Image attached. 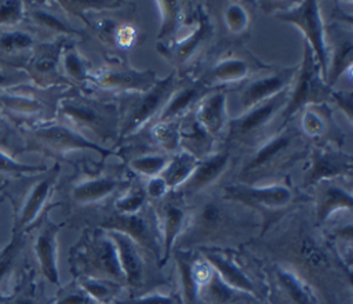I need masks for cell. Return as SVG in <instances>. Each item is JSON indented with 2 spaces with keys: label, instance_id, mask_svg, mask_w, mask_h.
Segmentation results:
<instances>
[{
  "label": "cell",
  "instance_id": "48",
  "mask_svg": "<svg viewBox=\"0 0 353 304\" xmlns=\"http://www.w3.org/2000/svg\"><path fill=\"white\" fill-rule=\"evenodd\" d=\"M119 23H116L113 19H97L94 21V29L98 35V37H101V40L113 44L114 46V39H116V33L119 29Z\"/></svg>",
  "mask_w": 353,
  "mask_h": 304
},
{
  "label": "cell",
  "instance_id": "8",
  "mask_svg": "<svg viewBox=\"0 0 353 304\" xmlns=\"http://www.w3.org/2000/svg\"><path fill=\"white\" fill-rule=\"evenodd\" d=\"M288 95H290V88L285 91L279 93L273 98L263 101L234 119L229 120L228 127H229V137L230 140L236 142H243V141H251L254 135H258L263 131V129L279 115L283 112L288 102Z\"/></svg>",
  "mask_w": 353,
  "mask_h": 304
},
{
  "label": "cell",
  "instance_id": "12",
  "mask_svg": "<svg viewBox=\"0 0 353 304\" xmlns=\"http://www.w3.org/2000/svg\"><path fill=\"white\" fill-rule=\"evenodd\" d=\"M296 69L298 65L281 68L250 79L240 91V113L263 101L273 98L281 91L288 90L294 82Z\"/></svg>",
  "mask_w": 353,
  "mask_h": 304
},
{
  "label": "cell",
  "instance_id": "1",
  "mask_svg": "<svg viewBox=\"0 0 353 304\" xmlns=\"http://www.w3.org/2000/svg\"><path fill=\"white\" fill-rule=\"evenodd\" d=\"M57 111L62 119L61 123L95 144L119 141L120 106L114 101L73 93L58 101Z\"/></svg>",
  "mask_w": 353,
  "mask_h": 304
},
{
  "label": "cell",
  "instance_id": "3",
  "mask_svg": "<svg viewBox=\"0 0 353 304\" xmlns=\"http://www.w3.org/2000/svg\"><path fill=\"white\" fill-rule=\"evenodd\" d=\"M331 94L332 87L325 83L313 51L305 43L302 62L298 65L294 82L290 87L288 102L281 112L283 119H291L306 106L331 102Z\"/></svg>",
  "mask_w": 353,
  "mask_h": 304
},
{
  "label": "cell",
  "instance_id": "40",
  "mask_svg": "<svg viewBox=\"0 0 353 304\" xmlns=\"http://www.w3.org/2000/svg\"><path fill=\"white\" fill-rule=\"evenodd\" d=\"M32 18L34 19L36 23H39L40 26L59 33L62 36H69V35H77L79 30H76L73 26H70L68 22H65L61 17H58L57 14L47 11V10H34L32 11Z\"/></svg>",
  "mask_w": 353,
  "mask_h": 304
},
{
  "label": "cell",
  "instance_id": "45",
  "mask_svg": "<svg viewBox=\"0 0 353 304\" xmlns=\"http://www.w3.org/2000/svg\"><path fill=\"white\" fill-rule=\"evenodd\" d=\"M117 304H179V300L174 294H164V293L156 292V293H146L128 300H123Z\"/></svg>",
  "mask_w": 353,
  "mask_h": 304
},
{
  "label": "cell",
  "instance_id": "21",
  "mask_svg": "<svg viewBox=\"0 0 353 304\" xmlns=\"http://www.w3.org/2000/svg\"><path fill=\"white\" fill-rule=\"evenodd\" d=\"M59 227L47 222L34 239V254L43 276L52 285H59V269L57 258V235Z\"/></svg>",
  "mask_w": 353,
  "mask_h": 304
},
{
  "label": "cell",
  "instance_id": "50",
  "mask_svg": "<svg viewBox=\"0 0 353 304\" xmlns=\"http://www.w3.org/2000/svg\"><path fill=\"white\" fill-rule=\"evenodd\" d=\"M143 191L146 193V198H152V199H161L165 196V193L170 191L165 181L160 177V175H156V177H152L146 181L145 187H143Z\"/></svg>",
  "mask_w": 353,
  "mask_h": 304
},
{
  "label": "cell",
  "instance_id": "42",
  "mask_svg": "<svg viewBox=\"0 0 353 304\" xmlns=\"http://www.w3.org/2000/svg\"><path fill=\"white\" fill-rule=\"evenodd\" d=\"M46 171L44 166H33L17 162L11 156L0 151V175H19V174H36Z\"/></svg>",
  "mask_w": 353,
  "mask_h": 304
},
{
  "label": "cell",
  "instance_id": "32",
  "mask_svg": "<svg viewBox=\"0 0 353 304\" xmlns=\"http://www.w3.org/2000/svg\"><path fill=\"white\" fill-rule=\"evenodd\" d=\"M79 287L98 304H108L116 300L123 285L108 279L83 275L79 279Z\"/></svg>",
  "mask_w": 353,
  "mask_h": 304
},
{
  "label": "cell",
  "instance_id": "37",
  "mask_svg": "<svg viewBox=\"0 0 353 304\" xmlns=\"http://www.w3.org/2000/svg\"><path fill=\"white\" fill-rule=\"evenodd\" d=\"M159 11H160V30L157 37L159 39H167L172 37L175 32H178V28L182 21V7L179 1H156Z\"/></svg>",
  "mask_w": 353,
  "mask_h": 304
},
{
  "label": "cell",
  "instance_id": "44",
  "mask_svg": "<svg viewBox=\"0 0 353 304\" xmlns=\"http://www.w3.org/2000/svg\"><path fill=\"white\" fill-rule=\"evenodd\" d=\"M23 17L22 1H1L0 3V26L18 23Z\"/></svg>",
  "mask_w": 353,
  "mask_h": 304
},
{
  "label": "cell",
  "instance_id": "41",
  "mask_svg": "<svg viewBox=\"0 0 353 304\" xmlns=\"http://www.w3.org/2000/svg\"><path fill=\"white\" fill-rule=\"evenodd\" d=\"M65 11L72 14H81L91 10H113L121 6V1L116 0H74V1H59Z\"/></svg>",
  "mask_w": 353,
  "mask_h": 304
},
{
  "label": "cell",
  "instance_id": "18",
  "mask_svg": "<svg viewBox=\"0 0 353 304\" xmlns=\"http://www.w3.org/2000/svg\"><path fill=\"white\" fill-rule=\"evenodd\" d=\"M113 239L117 250L119 264L124 276V282L128 286L138 287L145 281V260L142 247L123 232L105 229Z\"/></svg>",
  "mask_w": 353,
  "mask_h": 304
},
{
  "label": "cell",
  "instance_id": "35",
  "mask_svg": "<svg viewBox=\"0 0 353 304\" xmlns=\"http://www.w3.org/2000/svg\"><path fill=\"white\" fill-rule=\"evenodd\" d=\"M170 156L167 153L160 152H148L142 155H137L128 160V169L139 175L145 177H156L164 170L168 163Z\"/></svg>",
  "mask_w": 353,
  "mask_h": 304
},
{
  "label": "cell",
  "instance_id": "25",
  "mask_svg": "<svg viewBox=\"0 0 353 304\" xmlns=\"http://www.w3.org/2000/svg\"><path fill=\"white\" fill-rule=\"evenodd\" d=\"M58 173H59V167L55 166L47 173V175L43 180L36 182V185L32 188L19 213V218H18L19 229H23L36 221V218L39 217V214L41 213V210L44 209L47 200L52 193Z\"/></svg>",
  "mask_w": 353,
  "mask_h": 304
},
{
  "label": "cell",
  "instance_id": "24",
  "mask_svg": "<svg viewBox=\"0 0 353 304\" xmlns=\"http://www.w3.org/2000/svg\"><path fill=\"white\" fill-rule=\"evenodd\" d=\"M125 187L127 182L114 175L92 177L76 184L72 189V196L77 205H94Z\"/></svg>",
  "mask_w": 353,
  "mask_h": 304
},
{
  "label": "cell",
  "instance_id": "6",
  "mask_svg": "<svg viewBox=\"0 0 353 304\" xmlns=\"http://www.w3.org/2000/svg\"><path fill=\"white\" fill-rule=\"evenodd\" d=\"M157 75L153 69H135L124 64H110L90 75V83L101 90L125 94L143 93L154 86Z\"/></svg>",
  "mask_w": 353,
  "mask_h": 304
},
{
  "label": "cell",
  "instance_id": "17",
  "mask_svg": "<svg viewBox=\"0 0 353 304\" xmlns=\"http://www.w3.org/2000/svg\"><path fill=\"white\" fill-rule=\"evenodd\" d=\"M194 117L196 126L210 138L218 137L229 123L226 91L216 87L207 93L194 108Z\"/></svg>",
  "mask_w": 353,
  "mask_h": 304
},
{
  "label": "cell",
  "instance_id": "16",
  "mask_svg": "<svg viewBox=\"0 0 353 304\" xmlns=\"http://www.w3.org/2000/svg\"><path fill=\"white\" fill-rule=\"evenodd\" d=\"M201 253L203 258L210 264L212 271L225 285L239 293L250 294L252 297L256 296V289L252 279L229 253L212 247H204Z\"/></svg>",
  "mask_w": 353,
  "mask_h": 304
},
{
  "label": "cell",
  "instance_id": "9",
  "mask_svg": "<svg viewBox=\"0 0 353 304\" xmlns=\"http://www.w3.org/2000/svg\"><path fill=\"white\" fill-rule=\"evenodd\" d=\"M145 210L146 207L134 214L114 213L102 222V229L123 232L142 249L149 250L161 258V232L159 218L148 216Z\"/></svg>",
  "mask_w": 353,
  "mask_h": 304
},
{
  "label": "cell",
  "instance_id": "28",
  "mask_svg": "<svg viewBox=\"0 0 353 304\" xmlns=\"http://www.w3.org/2000/svg\"><path fill=\"white\" fill-rule=\"evenodd\" d=\"M276 276L280 286L288 294L291 301H294L295 304H317L314 290L294 269L279 265L276 267Z\"/></svg>",
  "mask_w": 353,
  "mask_h": 304
},
{
  "label": "cell",
  "instance_id": "31",
  "mask_svg": "<svg viewBox=\"0 0 353 304\" xmlns=\"http://www.w3.org/2000/svg\"><path fill=\"white\" fill-rule=\"evenodd\" d=\"M150 137L164 153L178 152L182 144L181 120H157L150 127Z\"/></svg>",
  "mask_w": 353,
  "mask_h": 304
},
{
  "label": "cell",
  "instance_id": "27",
  "mask_svg": "<svg viewBox=\"0 0 353 304\" xmlns=\"http://www.w3.org/2000/svg\"><path fill=\"white\" fill-rule=\"evenodd\" d=\"M199 162L200 159L196 155L182 148L172 153L164 170L160 173V177L165 181L170 191L178 189L192 175Z\"/></svg>",
  "mask_w": 353,
  "mask_h": 304
},
{
  "label": "cell",
  "instance_id": "43",
  "mask_svg": "<svg viewBox=\"0 0 353 304\" xmlns=\"http://www.w3.org/2000/svg\"><path fill=\"white\" fill-rule=\"evenodd\" d=\"M301 256L303 261L312 268H324L330 261L324 249L312 239H305L301 243Z\"/></svg>",
  "mask_w": 353,
  "mask_h": 304
},
{
  "label": "cell",
  "instance_id": "54",
  "mask_svg": "<svg viewBox=\"0 0 353 304\" xmlns=\"http://www.w3.org/2000/svg\"><path fill=\"white\" fill-rule=\"evenodd\" d=\"M1 137H3V135H1V130H0V141H1Z\"/></svg>",
  "mask_w": 353,
  "mask_h": 304
},
{
  "label": "cell",
  "instance_id": "23",
  "mask_svg": "<svg viewBox=\"0 0 353 304\" xmlns=\"http://www.w3.org/2000/svg\"><path fill=\"white\" fill-rule=\"evenodd\" d=\"M251 62L247 58L230 55L218 59L200 77L211 88H216L229 83H237L247 79L251 73Z\"/></svg>",
  "mask_w": 353,
  "mask_h": 304
},
{
  "label": "cell",
  "instance_id": "22",
  "mask_svg": "<svg viewBox=\"0 0 353 304\" xmlns=\"http://www.w3.org/2000/svg\"><path fill=\"white\" fill-rule=\"evenodd\" d=\"M317 185H320L316 202V217L319 222L330 220V217L341 210H346L349 213L352 211L353 198L347 188L335 182V180L321 181Z\"/></svg>",
  "mask_w": 353,
  "mask_h": 304
},
{
  "label": "cell",
  "instance_id": "26",
  "mask_svg": "<svg viewBox=\"0 0 353 304\" xmlns=\"http://www.w3.org/2000/svg\"><path fill=\"white\" fill-rule=\"evenodd\" d=\"M188 217L185 210L172 202L164 205L161 217L159 218L161 232V264H164L172 253V247L183 229Z\"/></svg>",
  "mask_w": 353,
  "mask_h": 304
},
{
  "label": "cell",
  "instance_id": "30",
  "mask_svg": "<svg viewBox=\"0 0 353 304\" xmlns=\"http://www.w3.org/2000/svg\"><path fill=\"white\" fill-rule=\"evenodd\" d=\"M353 58V41L350 36L338 41L328 55V69L325 83L332 87L341 76L345 73H350Z\"/></svg>",
  "mask_w": 353,
  "mask_h": 304
},
{
  "label": "cell",
  "instance_id": "19",
  "mask_svg": "<svg viewBox=\"0 0 353 304\" xmlns=\"http://www.w3.org/2000/svg\"><path fill=\"white\" fill-rule=\"evenodd\" d=\"M212 88L203 80H179L168 102L157 116L156 122L160 120H181L182 116L189 113L197 106L200 99L210 93Z\"/></svg>",
  "mask_w": 353,
  "mask_h": 304
},
{
  "label": "cell",
  "instance_id": "4",
  "mask_svg": "<svg viewBox=\"0 0 353 304\" xmlns=\"http://www.w3.org/2000/svg\"><path fill=\"white\" fill-rule=\"evenodd\" d=\"M274 15L276 18L284 22H290L298 29H301V32L305 36V43L313 51L320 72L325 80L330 53L325 41L324 22L319 3L314 0H305L299 4L291 6L290 8L280 10Z\"/></svg>",
  "mask_w": 353,
  "mask_h": 304
},
{
  "label": "cell",
  "instance_id": "51",
  "mask_svg": "<svg viewBox=\"0 0 353 304\" xmlns=\"http://www.w3.org/2000/svg\"><path fill=\"white\" fill-rule=\"evenodd\" d=\"M52 304H98V303L94 301L88 294H85L80 287H77L76 290H72L65 296L59 297Z\"/></svg>",
  "mask_w": 353,
  "mask_h": 304
},
{
  "label": "cell",
  "instance_id": "14",
  "mask_svg": "<svg viewBox=\"0 0 353 304\" xmlns=\"http://www.w3.org/2000/svg\"><path fill=\"white\" fill-rule=\"evenodd\" d=\"M65 43V39H59L34 47L25 64L29 79L43 87L65 83L66 80L61 72V53Z\"/></svg>",
  "mask_w": 353,
  "mask_h": 304
},
{
  "label": "cell",
  "instance_id": "13",
  "mask_svg": "<svg viewBox=\"0 0 353 304\" xmlns=\"http://www.w3.org/2000/svg\"><path fill=\"white\" fill-rule=\"evenodd\" d=\"M212 35L214 26L208 14L203 8H199L194 28L188 35L174 40L171 44L159 43L157 46L163 55H165L178 69L185 66L210 41Z\"/></svg>",
  "mask_w": 353,
  "mask_h": 304
},
{
  "label": "cell",
  "instance_id": "15",
  "mask_svg": "<svg viewBox=\"0 0 353 304\" xmlns=\"http://www.w3.org/2000/svg\"><path fill=\"white\" fill-rule=\"evenodd\" d=\"M352 169V155L336 149L316 146L310 152L303 184L305 187H312L321 181H332L338 177L350 174Z\"/></svg>",
  "mask_w": 353,
  "mask_h": 304
},
{
  "label": "cell",
  "instance_id": "39",
  "mask_svg": "<svg viewBox=\"0 0 353 304\" xmlns=\"http://www.w3.org/2000/svg\"><path fill=\"white\" fill-rule=\"evenodd\" d=\"M223 21L230 33L241 35L250 25V15L240 3H229L223 11Z\"/></svg>",
  "mask_w": 353,
  "mask_h": 304
},
{
  "label": "cell",
  "instance_id": "49",
  "mask_svg": "<svg viewBox=\"0 0 353 304\" xmlns=\"http://www.w3.org/2000/svg\"><path fill=\"white\" fill-rule=\"evenodd\" d=\"M138 35H139L138 29L134 25L123 23L117 29L114 46H119L120 48H131L135 44Z\"/></svg>",
  "mask_w": 353,
  "mask_h": 304
},
{
  "label": "cell",
  "instance_id": "46",
  "mask_svg": "<svg viewBox=\"0 0 353 304\" xmlns=\"http://www.w3.org/2000/svg\"><path fill=\"white\" fill-rule=\"evenodd\" d=\"M28 79L29 76L25 72V69H19L17 66H0V91L3 88H10L15 84L26 82Z\"/></svg>",
  "mask_w": 353,
  "mask_h": 304
},
{
  "label": "cell",
  "instance_id": "36",
  "mask_svg": "<svg viewBox=\"0 0 353 304\" xmlns=\"http://www.w3.org/2000/svg\"><path fill=\"white\" fill-rule=\"evenodd\" d=\"M34 40L25 30H6L0 35V55L15 57L34 48Z\"/></svg>",
  "mask_w": 353,
  "mask_h": 304
},
{
  "label": "cell",
  "instance_id": "29",
  "mask_svg": "<svg viewBox=\"0 0 353 304\" xmlns=\"http://www.w3.org/2000/svg\"><path fill=\"white\" fill-rule=\"evenodd\" d=\"M61 72L65 80H70L77 86H84L90 83V70L88 61L80 54L74 44L65 43L61 53Z\"/></svg>",
  "mask_w": 353,
  "mask_h": 304
},
{
  "label": "cell",
  "instance_id": "5",
  "mask_svg": "<svg viewBox=\"0 0 353 304\" xmlns=\"http://www.w3.org/2000/svg\"><path fill=\"white\" fill-rule=\"evenodd\" d=\"M302 146V134L294 129H284L265 138L248 156L241 175H261L280 167Z\"/></svg>",
  "mask_w": 353,
  "mask_h": 304
},
{
  "label": "cell",
  "instance_id": "34",
  "mask_svg": "<svg viewBox=\"0 0 353 304\" xmlns=\"http://www.w3.org/2000/svg\"><path fill=\"white\" fill-rule=\"evenodd\" d=\"M0 106L21 116H37L46 111V104L41 99L3 90L0 91Z\"/></svg>",
  "mask_w": 353,
  "mask_h": 304
},
{
  "label": "cell",
  "instance_id": "10",
  "mask_svg": "<svg viewBox=\"0 0 353 304\" xmlns=\"http://www.w3.org/2000/svg\"><path fill=\"white\" fill-rule=\"evenodd\" d=\"M33 137L46 149L59 155L74 151H92L101 158L113 155L112 149L90 141L83 134L63 123H46L39 126L33 130Z\"/></svg>",
  "mask_w": 353,
  "mask_h": 304
},
{
  "label": "cell",
  "instance_id": "52",
  "mask_svg": "<svg viewBox=\"0 0 353 304\" xmlns=\"http://www.w3.org/2000/svg\"><path fill=\"white\" fill-rule=\"evenodd\" d=\"M331 102L338 104L343 111V113L346 115L347 120L352 122V94L349 91L345 93V91H336L332 88Z\"/></svg>",
  "mask_w": 353,
  "mask_h": 304
},
{
  "label": "cell",
  "instance_id": "38",
  "mask_svg": "<svg viewBox=\"0 0 353 304\" xmlns=\"http://www.w3.org/2000/svg\"><path fill=\"white\" fill-rule=\"evenodd\" d=\"M146 193L143 188H130L125 189L114 202L116 213L121 214H134L145 209Z\"/></svg>",
  "mask_w": 353,
  "mask_h": 304
},
{
  "label": "cell",
  "instance_id": "47",
  "mask_svg": "<svg viewBox=\"0 0 353 304\" xmlns=\"http://www.w3.org/2000/svg\"><path fill=\"white\" fill-rule=\"evenodd\" d=\"M18 246H19V240L18 238H14L7 247L0 253V283L4 281V278L10 274L15 254L18 251Z\"/></svg>",
  "mask_w": 353,
  "mask_h": 304
},
{
  "label": "cell",
  "instance_id": "7",
  "mask_svg": "<svg viewBox=\"0 0 353 304\" xmlns=\"http://www.w3.org/2000/svg\"><path fill=\"white\" fill-rule=\"evenodd\" d=\"M226 195L232 200H237L245 206L265 211H280L287 209L294 200V191L283 182H239L226 187Z\"/></svg>",
  "mask_w": 353,
  "mask_h": 304
},
{
  "label": "cell",
  "instance_id": "33",
  "mask_svg": "<svg viewBox=\"0 0 353 304\" xmlns=\"http://www.w3.org/2000/svg\"><path fill=\"white\" fill-rule=\"evenodd\" d=\"M301 115V129L312 140H320L330 131V115L321 105L303 108Z\"/></svg>",
  "mask_w": 353,
  "mask_h": 304
},
{
  "label": "cell",
  "instance_id": "53",
  "mask_svg": "<svg viewBox=\"0 0 353 304\" xmlns=\"http://www.w3.org/2000/svg\"><path fill=\"white\" fill-rule=\"evenodd\" d=\"M10 304H34V301L32 298H29V297H22L21 296V297H17V298L11 300Z\"/></svg>",
  "mask_w": 353,
  "mask_h": 304
},
{
  "label": "cell",
  "instance_id": "11",
  "mask_svg": "<svg viewBox=\"0 0 353 304\" xmlns=\"http://www.w3.org/2000/svg\"><path fill=\"white\" fill-rule=\"evenodd\" d=\"M83 257L87 267L84 275L125 285L116 245L105 229H101L99 234H94L84 247Z\"/></svg>",
  "mask_w": 353,
  "mask_h": 304
},
{
  "label": "cell",
  "instance_id": "2",
  "mask_svg": "<svg viewBox=\"0 0 353 304\" xmlns=\"http://www.w3.org/2000/svg\"><path fill=\"white\" fill-rule=\"evenodd\" d=\"M176 70L163 79H157L153 87L143 93L125 94L120 106L119 140H125L138 133L152 119H157L175 87L178 86Z\"/></svg>",
  "mask_w": 353,
  "mask_h": 304
},
{
  "label": "cell",
  "instance_id": "20",
  "mask_svg": "<svg viewBox=\"0 0 353 304\" xmlns=\"http://www.w3.org/2000/svg\"><path fill=\"white\" fill-rule=\"evenodd\" d=\"M230 158L228 149L201 158L192 175L178 189L185 195H194L207 189L228 171Z\"/></svg>",
  "mask_w": 353,
  "mask_h": 304
}]
</instances>
